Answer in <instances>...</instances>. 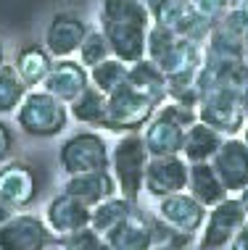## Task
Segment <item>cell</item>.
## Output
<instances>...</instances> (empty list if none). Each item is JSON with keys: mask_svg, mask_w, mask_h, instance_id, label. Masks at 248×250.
I'll list each match as a JSON object with an SVG mask.
<instances>
[{"mask_svg": "<svg viewBox=\"0 0 248 250\" xmlns=\"http://www.w3.org/2000/svg\"><path fill=\"white\" fill-rule=\"evenodd\" d=\"M225 143V134L211 129L203 121H196L193 126L185 129V143H182V158L187 164H209L217 155V150Z\"/></svg>", "mask_w": 248, "mask_h": 250, "instance_id": "cell-23", "label": "cell"}, {"mask_svg": "<svg viewBox=\"0 0 248 250\" xmlns=\"http://www.w3.org/2000/svg\"><path fill=\"white\" fill-rule=\"evenodd\" d=\"M196 111L198 121L209 124L225 137H240L248 124L243 100H240V87H214L203 92Z\"/></svg>", "mask_w": 248, "mask_h": 250, "instance_id": "cell-6", "label": "cell"}, {"mask_svg": "<svg viewBox=\"0 0 248 250\" xmlns=\"http://www.w3.org/2000/svg\"><path fill=\"white\" fill-rule=\"evenodd\" d=\"M127 84H130L132 90H137L143 98H148L156 108L164 105L166 98H169V82H166L164 71L148 58H143V61H137V63L130 66Z\"/></svg>", "mask_w": 248, "mask_h": 250, "instance_id": "cell-22", "label": "cell"}, {"mask_svg": "<svg viewBox=\"0 0 248 250\" xmlns=\"http://www.w3.org/2000/svg\"><path fill=\"white\" fill-rule=\"evenodd\" d=\"M240 137H243L246 143H248V124H246V129H243V134H240Z\"/></svg>", "mask_w": 248, "mask_h": 250, "instance_id": "cell-41", "label": "cell"}, {"mask_svg": "<svg viewBox=\"0 0 248 250\" xmlns=\"http://www.w3.org/2000/svg\"><path fill=\"white\" fill-rule=\"evenodd\" d=\"M153 113H156V105L148 98L140 95L137 90H132L130 84H124L122 90L109 95V116H106L103 132H116V134L140 132L153 119Z\"/></svg>", "mask_w": 248, "mask_h": 250, "instance_id": "cell-7", "label": "cell"}, {"mask_svg": "<svg viewBox=\"0 0 248 250\" xmlns=\"http://www.w3.org/2000/svg\"><path fill=\"white\" fill-rule=\"evenodd\" d=\"M230 250H248V219H246V224L238 229V234L232 237L230 242Z\"/></svg>", "mask_w": 248, "mask_h": 250, "instance_id": "cell-33", "label": "cell"}, {"mask_svg": "<svg viewBox=\"0 0 248 250\" xmlns=\"http://www.w3.org/2000/svg\"><path fill=\"white\" fill-rule=\"evenodd\" d=\"M151 153L140 132L122 134L111 147V174L116 179L119 195L132 203L140 200L145 190V168H148Z\"/></svg>", "mask_w": 248, "mask_h": 250, "instance_id": "cell-4", "label": "cell"}, {"mask_svg": "<svg viewBox=\"0 0 248 250\" xmlns=\"http://www.w3.org/2000/svg\"><path fill=\"white\" fill-rule=\"evenodd\" d=\"M29 87L22 82V77L16 74L13 63H3L0 66V116L16 113L22 100L26 98Z\"/></svg>", "mask_w": 248, "mask_h": 250, "instance_id": "cell-28", "label": "cell"}, {"mask_svg": "<svg viewBox=\"0 0 248 250\" xmlns=\"http://www.w3.org/2000/svg\"><path fill=\"white\" fill-rule=\"evenodd\" d=\"M87 32H90V26H87V21L79 13L58 11V13H53V19L48 21L43 45L48 48L53 58H74L82 40L87 37Z\"/></svg>", "mask_w": 248, "mask_h": 250, "instance_id": "cell-12", "label": "cell"}, {"mask_svg": "<svg viewBox=\"0 0 248 250\" xmlns=\"http://www.w3.org/2000/svg\"><path fill=\"white\" fill-rule=\"evenodd\" d=\"M187 192L206 208H214L217 203L230 198L227 187L222 185L219 174L214 171L211 161L209 164H190V177H187Z\"/></svg>", "mask_w": 248, "mask_h": 250, "instance_id": "cell-24", "label": "cell"}, {"mask_svg": "<svg viewBox=\"0 0 248 250\" xmlns=\"http://www.w3.org/2000/svg\"><path fill=\"white\" fill-rule=\"evenodd\" d=\"M238 200H240V206H243V211H246V216H248V187L238 192Z\"/></svg>", "mask_w": 248, "mask_h": 250, "instance_id": "cell-37", "label": "cell"}, {"mask_svg": "<svg viewBox=\"0 0 248 250\" xmlns=\"http://www.w3.org/2000/svg\"><path fill=\"white\" fill-rule=\"evenodd\" d=\"M145 58L153 61L164 71L169 87L196 84V74L201 69V63H203V45L153 24L148 32V53H145Z\"/></svg>", "mask_w": 248, "mask_h": 250, "instance_id": "cell-2", "label": "cell"}, {"mask_svg": "<svg viewBox=\"0 0 248 250\" xmlns=\"http://www.w3.org/2000/svg\"><path fill=\"white\" fill-rule=\"evenodd\" d=\"M13 116H16L19 129L37 140L58 137L71 121L69 105L64 100H58L56 95H50L48 90H43V87L26 92V98L22 100V105Z\"/></svg>", "mask_w": 248, "mask_h": 250, "instance_id": "cell-3", "label": "cell"}, {"mask_svg": "<svg viewBox=\"0 0 248 250\" xmlns=\"http://www.w3.org/2000/svg\"><path fill=\"white\" fill-rule=\"evenodd\" d=\"M137 203L122 198V195H111V198H106L103 203H98V206L90 208V229L92 232H98L100 237H109V234L116 229L127 216L132 213V208H135Z\"/></svg>", "mask_w": 248, "mask_h": 250, "instance_id": "cell-26", "label": "cell"}, {"mask_svg": "<svg viewBox=\"0 0 248 250\" xmlns=\"http://www.w3.org/2000/svg\"><path fill=\"white\" fill-rule=\"evenodd\" d=\"M53 58L48 48L43 42H26L16 50V58H13V69L22 77V82L29 87V90H37V87L45 84L48 74L53 69Z\"/></svg>", "mask_w": 248, "mask_h": 250, "instance_id": "cell-21", "label": "cell"}, {"mask_svg": "<svg viewBox=\"0 0 248 250\" xmlns=\"http://www.w3.org/2000/svg\"><path fill=\"white\" fill-rule=\"evenodd\" d=\"M64 192L74 195L77 200H82L85 206H98L111 195H119L116 179H113L111 168H103V171H87V174H71V177L64 179L61 185Z\"/></svg>", "mask_w": 248, "mask_h": 250, "instance_id": "cell-18", "label": "cell"}, {"mask_svg": "<svg viewBox=\"0 0 248 250\" xmlns=\"http://www.w3.org/2000/svg\"><path fill=\"white\" fill-rule=\"evenodd\" d=\"M214 171L230 195H238L248 187V143L243 137H225L222 147L211 158Z\"/></svg>", "mask_w": 248, "mask_h": 250, "instance_id": "cell-15", "label": "cell"}, {"mask_svg": "<svg viewBox=\"0 0 248 250\" xmlns=\"http://www.w3.org/2000/svg\"><path fill=\"white\" fill-rule=\"evenodd\" d=\"M240 63L246 66V71H248V37L240 42Z\"/></svg>", "mask_w": 248, "mask_h": 250, "instance_id": "cell-36", "label": "cell"}, {"mask_svg": "<svg viewBox=\"0 0 248 250\" xmlns=\"http://www.w3.org/2000/svg\"><path fill=\"white\" fill-rule=\"evenodd\" d=\"M13 143H16V134H13V126L0 121V166L11 161L13 153Z\"/></svg>", "mask_w": 248, "mask_h": 250, "instance_id": "cell-32", "label": "cell"}, {"mask_svg": "<svg viewBox=\"0 0 248 250\" xmlns=\"http://www.w3.org/2000/svg\"><path fill=\"white\" fill-rule=\"evenodd\" d=\"M127 74H130V63H124V61L111 56V58H106L103 63H98L90 69V84L109 98L127 84Z\"/></svg>", "mask_w": 248, "mask_h": 250, "instance_id": "cell-27", "label": "cell"}, {"mask_svg": "<svg viewBox=\"0 0 248 250\" xmlns=\"http://www.w3.org/2000/svg\"><path fill=\"white\" fill-rule=\"evenodd\" d=\"M145 5H148V11H151L153 24L164 26V29H172L174 35L187 37V40H193V42L203 45L206 40H209L211 29H214L209 21H203V19L190 8L187 0H145Z\"/></svg>", "mask_w": 248, "mask_h": 250, "instance_id": "cell-8", "label": "cell"}, {"mask_svg": "<svg viewBox=\"0 0 248 250\" xmlns=\"http://www.w3.org/2000/svg\"><path fill=\"white\" fill-rule=\"evenodd\" d=\"M187 3H190V8L196 11L203 21L217 26L227 16V11H230L235 3H240V0H187Z\"/></svg>", "mask_w": 248, "mask_h": 250, "instance_id": "cell-30", "label": "cell"}, {"mask_svg": "<svg viewBox=\"0 0 248 250\" xmlns=\"http://www.w3.org/2000/svg\"><path fill=\"white\" fill-rule=\"evenodd\" d=\"M153 26L145 0H103L100 32L109 40L111 56L124 63H137L148 53V32Z\"/></svg>", "mask_w": 248, "mask_h": 250, "instance_id": "cell-1", "label": "cell"}, {"mask_svg": "<svg viewBox=\"0 0 248 250\" xmlns=\"http://www.w3.org/2000/svg\"><path fill=\"white\" fill-rule=\"evenodd\" d=\"M40 195V179L37 171L26 161H8L0 166V200L5 206L16 208H29Z\"/></svg>", "mask_w": 248, "mask_h": 250, "instance_id": "cell-13", "label": "cell"}, {"mask_svg": "<svg viewBox=\"0 0 248 250\" xmlns=\"http://www.w3.org/2000/svg\"><path fill=\"white\" fill-rule=\"evenodd\" d=\"M58 166L66 177L87 171H103L111 168V147L106 137L95 129L74 132L58 147Z\"/></svg>", "mask_w": 248, "mask_h": 250, "instance_id": "cell-5", "label": "cell"}, {"mask_svg": "<svg viewBox=\"0 0 248 250\" xmlns=\"http://www.w3.org/2000/svg\"><path fill=\"white\" fill-rule=\"evenodd\" d=\"M77 56H79L77 61L85 66V69H92V66L103 63L106 58H111L109 40L103 37V32H100V29H90V32H87V37L82 40Z\"/></svg>", "mask_w": 248, "mask_h": 250, "instance_id": "cell-29", "label": "cell"}, {"mask_svg": "<svg viewBox=\"0 0 248 250\" xmlns=\"http://www.w3.org/2000/svg\"><path fill=\"white\" fill-rule=\"evenodd\" d=\"M113 250H153V219L140 206L132 208V213L106 237Z\"/></svg>", "mask_w": 248, "mask_h": 250, "instance_id": "cell-19", "label": "cell"}, {"mask_svg": "<svg viewBox=\"0 0 248 250\" xmlns=\"http://www.w3.org/2000/svg\"><path fill=\"white\" fill-rule=\"evenodd\" d=\"M87 87H90V69H85L74 58H56L43 90H48L50 95H56L58 100H64L69 105Z\"/></svg>", "mask_w": 248, "mask_h": 250, "instance_id": "cell-17", "label": "cell"}, {"mask_svg": "<svg viewBox=\"0 0 248 250\" xmlns=\"http://www.w3.org/2000/svg\"><path fill=\"white\" fill-rule=\"evenodd\" d=\"M69 116L82 126H92V129H103L106 116H109V98L95 87H87L79 98L69 103Z\"/></svg>", "mask_w": 248, "mask_h": 250, "instance_id": "cell-25", "label": "cell"}, {"mask_svg": "<svg viewBox=\"0 0 248 250\" xmlns=\"http://www.w3.org/2000/svg\"><path fill=\"white\" fill-rule=\"evenodd\" d=\"M240 100H243V108H246V116H248V79H246V84L240 87Z\"/></svg>", "mask_w": 248, "mask_h": 250, "instance_id": "cell-38", "label": "cell"}, {"mask_svg": "<svg viewBox=\"0 0 248 250\" xmlns=\"http://www.w3.org/2000/svg\"><path fill=\"white\" fill-rule=\"evenodd\" d=\"M56 234L48 229L45 219L32 213H13L0 227V250H40Z\"/></svg>", "mask_w": 248, "mask_h": 250, "instance_id": "cell-14", "label": "cell"}, {"mask_svg": "<svg viewBox=\"0 0 248 250\" xmlns=\"http://www.w3.org/2000/svg\"><path fill=\"white\" fill-rule=\"evenodd\" d=\"M5 63V45H3V40H0V66Z\"/></svg>", "mask_w": 248, "mask_h": 250, "instance_id": "cell-39", "label": "cell"}, {"mask_svg": "<svg viewBox=\"0 0 248 250\" xmlns=\"http://www.w3.org/2000/svg\"><path fill=\"white\" fill-rule=\"evenodd\" d=\"M143 140H145L151 158H158V155H182L185 126H180L177 121H172L161 111H156L153 119L145 124Z\"/></svg>", "mask_w": 248, "mask_h": 250, "instance_id": "cell-20", "label": "cell"}, {"mask_svg": "<svg viewBox=\"0 0 248 250\" xmlns=\"http://www.w3.org/2000/svg\"><path fill=\"white\" fill-rule=\"evenodd\" d=\"M40 250H66V248H64V240L61 237H53L50 242H45Z\"/></svg>", "mask_w": 248, "mask_h": 250, "instance_id": "cell-35", "label": "cell"}, {"mask_svg": "<svg viewBox=\"0 0 248 250\" xmlns=\"http://www.w3.org/2000/svg\"><path fill=\"white\" fill-rule=\"evenodd\" d=\"M45 224L56 237H69V234L79 232V229L90 227V206H85L82 200H77L69 192L53 195L45 206Z\"/></svg>", "mask_w": 248, "mask_h": 250, "instance_id": "cell-16", "label": "cell"}, {"mask_svg": "<svg viewBox=\"0 0 248 250\" xmlns=\"http://www.w3.org/2000/svg\"><path fill=\"white\" fill-rule=\"evenodd\" d=\"M187 177H190V164L182 155H158L151 158L145 168V192L156 200L185 192Z\"/></svg>", "mask_w": 248, "mask_h": 250, "instance_id": "cell-11", "label": "cell"}, {"mask_svg": "<svg viewBox=\"0 0 248 250\" xmlns=\"http://www.w3.org/2000/svg\"><path fill=\"white\" fill-rule=\"evenodd\" d=\"M206 216H209V208L203 203H198L187 190L169 195V198H161L156 203V219L161 224L187 234V237L201 234V229L206 224Z\"/></svg>", "mask_w": 248, "mask_h": 250, "instance_id": "cell-10", "label": "cell"}, {"mask_svg": "<svg viewBox=\"0 0 248 250\" xmlns=\"http://www.w3.org/2000/svg\"><path fill=\"white\" fill-rule=\"evenodd\" d=\"M153 250H177V248H169V245H156Z\"/></svg>", "mask_w": 248, "mask_h": 250, "instance_id": "cell-40", "label": "cell"}, {"mask_svg": "<svg viewBox=\"0 0 248 250\" xmlns=\"http://www.w3.org/2000/svg\"><path fill=\"white\" fill-rule=\"evenodd\" d=\"M246 211L240 206L238 195H230L222 203H217L214 208H209L206 224L198 234L196 250H222L230 248L232 237L238 234V229L246 224Z\"/></svg>", "mask_w": 248, "mask_h": 250, "instance_id": "cell-9", "label": "cell"}, {"mask_svg": "<svg viewBox=\"0 0 248 250\" xmlns=\"http://www.w3.org/2000/svg\"><path fill=\"white\" fill-rule=\"evenodd\" d=\"M61 240H64L66 250H103L106 248V240L98 232H92L90 227L79 229V232L69 234V237H61Z\"/></svg>", "mask_w": 248, "mask_h": 250, "instance_id": "cell-31", "label": "cell"}, {"mask_svg": "<svg viewBox=\"0 0 248 250\" xmlns=\"http://www.w3.org/2000/svg\"><path fill=\"white\" fill-rule=\"evenodd\" d=\"M13 213H16V208H11V206H5V203L3 200H0V227H3L5 224V221H8L11 219V216Z\"/></svg>", "mask_w": 248, "mask_h": 250, "instance_id": "cell-34", "label": "cell"}]
</instances>
